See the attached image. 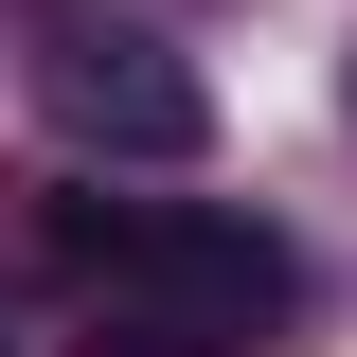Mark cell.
I'll return each mask as SVG.
<instances>
[{
  "label": "cell",
  "instance_id": "obj_1",
  "mask_svg": "<svg viewBox=\"0 0 357 357\" xmlns=\"http://www.w3.org/2000/svg\"><path fill=\"white\" fill-rule=\"evenodd\" d=\"M54 268L89 286V357H268L304 321V250L215 197H54Z\"/></svg>",
  "mask_w": 357,
  "mask_h": 357
},
{
  "label": "cell",
  "instance_id": "obj_2",
  "mask_svg": "<svg viewBox=\"0 0 357 357\" xmlns=\"http://www.w3.org/2000/svg\"><path fill=\"white\" fill-rule=\"evenodd\" d=\"M36 107L89 143V161H197V143H215V89L178 72L161 36H126V18H54V54H36Z\"/></svg>",
  "mask_w": 357,
  "mask_h": 357
}]
</instances>
